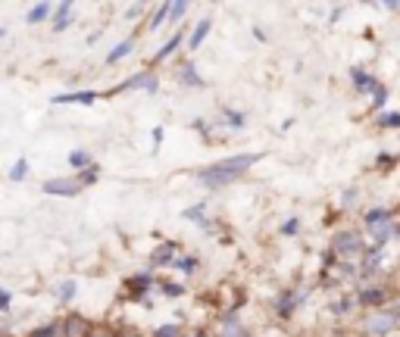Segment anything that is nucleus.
Segmentation results:
<instances>
[{"instance_id":"nucleus-2","label":"nucleus","mask_w":400,"mask_h":337,"mask_svg":"<svg viewBox=\"0 0 400 337\" xmlns=\"http://www.w3.org/2000/svg\"><path fill=\"white\" fill-rule=\"evenodd\" d=\"M335 250H338L341 256H357L360 250H363V241H360L357 231H344L335 238Z\"/></svg>"},{"instance_id":"nucleus-1","label":"nucleus","mask_w":400,"mask_h":337,"mask_svg":"<svg viewBox=\"0 0 400 337\" xmlns=\"http://www.w3.org/2000/svg\"><path fill=\"white\" fill-rule=\"evenodd\" d=\"M256 156H232V160L219 162V166H210L207 172H200V182L203 184H222V182H232V178H238L244 169L254 166Z\"/></svg>"},{"instance_id":"nucleus-8","label":"nucleus","mask_w":400,"mask_h":337,"mask_svg":"<svg viewBox=\"0 0 400 337\" xmlns=\"http://www.w3.org/2000/svg\"><path fill=\"white\" fill-rule=\"evenodd\" d=\"M47 13H50V6H47V4H38V6H31V13H28V22H41Z\"/></svg>"},{"instance_id":"nucleus-9","label":"nucleus","mask_w":400,"mask_h":337,"mask_svg":"<svg viewBox=\"0 0 400 337\" xmlns=\"http://www.w3.org/2000/svg\"><path fill=\"white\" fill-rule=\"evenodd\" d=\"M207 31H210V22H200V26H198V31H194V35H191V44H194V47H200V41H203V38H207Z\"/></svg>"},{"instance_id":"nucleus-15","label":"nucleus","mask_w":400,"mask_h":337,"mask_svg":"<svg viewBox=\"0 0 400 337\" xmlns=\"http://www.w3.org/2000/svg\"><path fill=\"white\" fill-rule=\"evenodd\" d=\"M363 300H366V303H382V291H366Z\"/></svg>"},{"instance_id":"nucleus-3","label":"nucleus","mask_w":400,"mask_h":337,"mask_svg":"<svg viewBox=\"0 0 400 337\" xmlns=\"http://www.w3.org/2000/svg\"><path fill=\"white\" fill-rule=\"evenodd\" d=\"M394 325H397L394 316H375L369 322V334H388V331H394Z\"/></svg>"},{"instance_id":"nucleus-7","label":"nucleus","mask_w":400,"mask_h":337,"mask_svg":"<svg viewBox=\"0 0 400 337\" xmlns=\"http://www.w3.org/2000/svg\"><path fill=\"white\" fill-rule=\"evenodd\" d=\"M94 94L85 91V94H69V97H57V104H91Z\"/></svg>"},{"instance_id":"nucleus-4","label":"nucleus","mask_w":400,"mask_h":337,"mask_svg":"<svg viewBox=\"0 0 400 337\" xmlns=\"http://www.w3.org/2000/svg\"><path fill=\"white\" fill-rule=\"evenodd\" d=\"M44 191L47 194H66V197H72V194H78V182H47Z\"/></svg>"},{"instance_id":"nucleus-12","label":"nucleus","mask_w":400,"mask_h":337,"mask_svg":"<svg viewBox=\"0 0 400 337\" xmlns=\"http://www.w3.org/2000/svg\"><path fill=\"white\" fill-rule=\"evenodd\" d=\"M131 50V44L129 41H125V44H119V47H116V50L113 53H109V62H116V60H122L125 57V53H129Z\"/></svg>"},{"instance_id":"nucleus-16","label":"nucleus","mask_w":400,"mask_h":337,"mask_svg":"<svg viewBox=\"0 0 400 337\" xmlns=\"http://www.w3.org/2000/svg\"><path fill=\"white\" fill-rule=\"evenodd\" d=\"M185 10H188L185 4H172V6H169V16H172V19H175V16H182Z\"/></svg>"},{"instance_id":"nucleus-18","label":"nucleus","mask_w":400,"mask_h":337,"mask_svg":"<svg viewBox=\"0 0 400 337\" xmlns=\"http://www.w3.org/2000/svg\"><path fill=\"white\" fill-rule=\"evenodd\" d=\"M385 125H394V128H397V125H400V116H385Z\"/></svg>"},{"instance_id":"nucleus-14","label":"nucleus","mask_w":400,"mask_h":337,"mask_svg":"<svg viewBox=\"0 0 400 337\" xmlns=\"http://www.w3.org/2000/svg\"><path fill=\"white\" fill-rule=\"evenodd\" d=\"M72 294H75V284H72V281H66V284L60 287V297H63V300H69Z\"/></svg>"},{"instance_id":"nucleus-13","label":"nucleus","mask_w":400,"mask_h":337,"mask_svg":"<svg viewBox=\"0 0 400 337\" xmlns=\"http://www.w3.org/2000/svg\"><path fill=\"white\" fill-rule=\"evenodd\" d=\"M222 337H241V325H238V322H234V319H232V322H229V325H225V331H222Z\"/></svg>"},{"instance_id":"nucleus-17","label":"nucleus","mask_w":400,"mask_h":337,"mask_svg":"<svg viewBox=\"0 0 400 337\" xmlns=\"http://www.w3.org/2000/svg\"><path fill=\"white\" fill-rule=\"evenodd\" d=\"M85 162H88V156L85 153H72V166H85Z\"/></svg>"},{"instance_id":"nucleus-10","label":"nucleus","mask_w":400,"mask_h":337,"mask_svg":"<svg viewBox=\"0 0 400 337\" xmlns=\"http://www.w3.org/2000/svg\"><path fill=\"white\" fill-rule=\"evenodd\" d=\"M26 160H19V162H16V166H13V172H10V178H13V182H22V178H26Z\"/></svg>"},{"instance_id":"nucleus-6","label":"nucleus","mask_w":400,"mask_h":337,"mask_svg":"<svg viewBox=\"0 0 400 337\" xmlns=\"http://www.w3.org/2000/svg\"><path fill=\"white\" fill-rule=\"evenodd\" d=\"M69 13H72V4H63L57 10V22H53V28H57V31L66 28L69 26Z\"/></svg>"},{"instance_id":"nucleus-5","label":"nucleus","mask_w":400,"mask_h":337,"mask_svg":"<svg viewBox=\"0 0 400 337\" xmlns=\"http://www.w3.org/2000/svg\"><path fill=\"white\" fill-rule=\"evenodd\" d=\"M85 334H88V322H85V319H69L66 337H85Z\"/></svg>"},{"instance_id":"nucleus-11","label":"nucleus","mask_w":400,"mask_h":337,"mask_svg":"<svg viewBox=\"0 0 400 337\" xmlns=\"http://www.w3.org/2000/svg\"><path fill=\"white\" fill-rule=\"evenodd\" d=\"M169 6H172V4H163V6H160V10H156V16H153V22H151V26H153V28H160V26H163V19H166V16H169Z\"/></svg>"}]
</instances>
